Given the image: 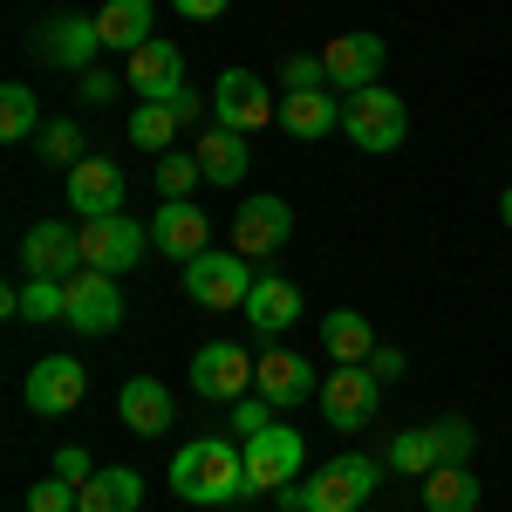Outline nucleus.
Listing matches in <instances>:
<instances>
[{
	"mask_svg": "<svg viewBox=\"0 0 512 512\" xmlns=\"http://www.w3.org/2000/svg\"><path fill=\"white\" fill-rule=\"evenodd\" d=\"M28 137H41V103L28 82H7L0 89V144H28Z\"/></svg>",
	"mask_w": 512,
	"mask_h": 512,
	"instance_id": "obj_29",
	"label": "nucleus"
},
{
	"mask_svg": "<svg viewBox=\"0 0 512 512\" xmlns=\"http://www.w3.org/2000/svg\"><path fill=\"white\" fill-rule=\"evenodd\" d=\"M321 55H287L280 62V89H321Z\"/></svg>",
	"mask_w": 512,
	"mask_h": 512,
	"instance_id": "obj_37",
	"label": "nucleus"
},
{
	"mask_svg": "<svg viewBox=\"0 0 512 512\" xmlns=\"http://www.w3.org/2000/svg\"><path fill=\"white\" fill-rule=\"evenodd\" d=\"M267 424H274V403H267L260 390H253V396H239V403H233V431H239V437H260Z\"/></svg>",
	"mask_w": 512,
	"mask_h": 512,
	"instance_id": "obj_36",
	"label": "nucleus"
},
{
	"mask_svg": "<svg viewBox=\"0 0 512 512\" xmlns=\"http://www.w3.org/2000/svg\"><path fill=\"white\" fill-rule=\"evenodd\" d=\"M117 96V76H103V69H89V76L76 82V103H89V110H103Z\"/></svg>",
	"mask_w": 512,
	"mask_h": 512,
	"instance_id": "obj_38",
	"label": "nucleus"
},
{
	"mask_svg": "<svg viewBox=\"0 0 512 512\" xmlns=\"http://www.w3.org/2000/svg\"><path fill=\"white\" fill-rule=\"evenodd\" d=\"M151 253V226H137V219H82V267H96V274H130L137 260Z\"/></svg>",
	"mask_w": 512,
	"mask_h": 512,
	"instance_id": "obj_7",
	"label": "nucleus"
},
{
	"mask_svg": "<svg viewBox=\"0 0 512 512\" xmlns=\"http://www.w3.org/2000/svg\"><path fill=\"white\" fill-rule=\"evenodd\" d=\"M96 35H103V48L137 55L144 41H158V7L151 0H103L96 7Z\"/></svg>",
	"mask_w": 512,
	"mask_h": 512,
	"instance_id": "obj_21",
	"label": "nucleus"
},
{
	"mask_svg": "<svg viewBox=\"0 0 512 512\" xmlns=\"http://www.w3.org/2000/svg\"><path fill=\"white\" fill-rule=\"evenodd\" d=\"M164 103H171V117H178V123H205V96H198V89H171Z\"/></svg>",
	"mask_w": 512,
	"mask_h": 512,
	"instance_id": "obj_39",
	"label": "nucleus"
},
{
	"mask_svg": "<svg viewBox=\"0 0 512 512\" xmlns=\"http://www.w3.org/2000/svg\"><path fill=\"white\" fill-rule=\"evenodd\" d=\"M69 205H76L82 219H110L123 212V171L110 158H82L69 171Z\"/></svg>",
	"mask_w": 512,
	"mask_h": 512,
	"instance_id": "obj_20",
	"label": "nucleus"
},
{
	"mask_svg": "<svg viewBox=\"0 0 512 512\" xmlns=\"http://www.w3.org/2000/svg\"><path fill=\"white\" fill-rule=\"evenodd\" d=\"M383 465H390L396 478H417V485H424V478L444 465V458H437V431H431V424H417V431H396V437H390V451H383Z\"/></svg>",
	"mask_w": 512,
	"mask_h": 512,
	"instance_id": "obj_27",
	"label": "nucleus"
},
{
	"mask_svg": "<svg viewBox=\"0 0 512 512\" xmlns=\"http://www.w3.org/2000/svg\"><path fill=\"white\" fill-rule=\"evenodd\" d=\"M96 48H103V35H96V14H48V21L35 28L41 69H69V76H89V69H96Z\"/></svg>",
	"mask_w": 512,
	"mask_h": 512,
	"instance_id": "obj_8",
	"label": "nucleus"
},
{
	"mask_svg": "<svg viewBox=\"0 0 512 512\" xmlns=\"http://www.w3.org/2000/svg\"><path fill=\"white\" fill-rule=\"evenodd\" d=\"M369 369H376V383H396V376H403L410 362H403V349H390V342H383V349L369 355Z\"/></svg>",
	"mask_w": 512,
	"mask_h": 512,
	"instance_id": "obj_41",
	"label": "nucleus"
},
{
	"mask_svg": "<svg viewBox=\"0 0 512 512\" xmlns=\"http://www.w3.org/2000/svg\"><path fill=\"white\" fill-rule=\"evenodd\" d=\"M171 7H178L185 21H219V14H226L233 0H171Z\"/></svg>",
	"mask_w": 512,
	"mask_h": 512,
	"instance_id": "obj_42",
	"label": "nucleus"
},
{
	"mask_svg": "<svg viewBox=\"0 0 512 512\" xmlns=\"http://www.w3.org/2000/svg\"><path fill=\"white\" fill-rule=\"evenodd\" d=\"M321 349L335 355V362H369V355L383 349V342H376L369 315H355V308H335V315H321Z\"/></svg>",
	"mask_w": 512,
	"mask_h": 512,
	"instance_id": "obj_26",
	"label": "nucleus"
},
{
	"mask_svg": "<svg viewBox=\"0 0 512 512\" xmlns=\"http://www.w3.org/2000/svg\"><path fill=\"white\" fill-rule=\"evenodd\" d=\"M130 89H137L144 103H164L171 89H185V55H178V41H144V48L130 55Z\"/></svg>",
	"mask_w": 512,
	"mask_h": 512,
	"instance_id": "obj_22",
	"label": "nucleus"
},
{
	"mask_svg": "<svg viewBox=\"0 0 512 512\" xmlns=\"http://www.w3.org/2000/svg\"><path fill=\"white\" fill-rule=\"evenodd\" d=\"M21 396H28L35 417H69L89 396V369H82L76 355H41L35 369H28V383H21Z\"/></svg>",
	"mask_w": 512,
	"mask_h": 512,
	"instance_id": "obj_13",
	"label": "nucleus"
},
{
	"mask_svg": "<svg viewBox=\"0 0 512 512\" xmlns=\"http://www.w3.org/2000/svg\"><path fill=\"white\" fill-rule=\"evenodd\" d=\"M280 117V103L267 96V82L253 76V69H226V76L212 82V123H226V130H267Z\"/></svg>",
	"mask_w": 512,
	"mask_h": 512,
	"instance_id": "obj_11",
	"label": "nucleus"
},
{
	"mask_svg": "<svg viewBox=\"0 0 512 512\" xmlns=\"http://www.w3.org/2000/svg\"><path fill=\"white\" fill-rule=\"evenodd\" d=\"M301 465H308L301 431L294 424H267L260 437H246V499L280 492V485H301Z\"/></svg>",
	"mask_w": 512,
	"mask_h": 512,
	"instance_id": "obj_6",
	"label": "nucleus"
},
{
	"mask_svg": "<svg viewBox=\"0 0 512 512\" xmlns=\"http://www.w3.org/2000/svg\"><path fill=\"white\" fill-rule=\"evenodd\" d=\"M21 321H69V280H28L21 287Z\"/></svg>",
	"mask_w": 512,
	"mask_h": 512,
	"instance_id": "obj_32",
	"label": "nucleus"
},
{
	"mask_svg": "<svg viewBox=\"0 0 512 512\" xmlns=\"http://www.w3.org/2000/svg\"><path fill=\"white\" fill-rule=\"evenodd\" d=\"M253 390L267 396L274 410H294V403H308L315 390V362L308 355H294V349H267L260 362H253Z\"/></svg>",
	"mask_w": 512,
	"mask_h": 512,
	"instance_id": "obj_17",
	"label": "nucleus"
},
{
	"mask_svg": "<svg viewBox=\"0 0 512 512\" xmlns=\"http://www.w3.org/2000/svg\"><path fill=\"white\" fill-rule=\"evenodd\" d=\"M383 35H369V28H349V35H335L328 48H321V76H328V89H342V96H355V89H376L383 82Z\"/></svg>",
	"mask_w": 512,
	"mask_h": 512,
	"instance_id": "obj_9",
	"label": "nucleus"
},
{
	"mask_svg": "<svg viewBox=\"0 0 512 512\" xmlns=\"http://www.w3.org/2000/svg\"><path fill=\"white\" fill-rule=\"evenodd\" d=\"M192 390H198V403H239V396H253V355L239 349V342H205L192 355Z\"/></svg>",
	"mask_w": 512,
	"mask_h": 512,
	"instance_id": "obj_12",
	"label": "nucleus"
},
{
	"mask_svg": "<svg viewBox=\"0 0 512 512\" xmlns=\"http://www.w3.org/2000/svg\"><path fill=\"white\" fill-rule=\"evenodd\" d=\"M55 472H62V478H76V485H82V478H96V465H89V451L62 444V451H55Z\"/></svg>",
	"mask_w": 512,
	"mask_h": 512,
	"instance_id": "obj_40",
	"label": "nucleus"
},
{
	"mask_svg": "<svg viewBox=\"0 0 512 512\" xmlns=\"http://www.w3.org/2000/svg\"><path fill=\"white\" fill-rule=\"evenodd\" d=\"M383 410V383L369 362H335L328 383H321V424L328 431H369Z\"/></svg>",
	"mask_w": 512,
	"mask_h": 512,
	"instance_id": "obj_4",
	"label": "nucleus"
},
{
	"mask_svg": "<svg viewBox=\"0 0 512 512\" xmlns=\"http://www.w3.org/2000/svg\"><path fill=\"white\" fill-rule=\"evenodd\" d=\"M280 130L301 144H321L328 130H342V96H328V82L321 89H280Z\"/></svg>",
	"mask_w": 512,
	"mask_h": 512,
	"instance_id": "obj_19",
	"label": "nucleus"
},
{
	"mask_svg": "<svg viewBox=\"0 0 512 512\" xmlns=\"http://www.w3.org/2000/svg\"><path fill=\"white\" fill-rule=\"evenodd\" d=\"M499 219H506V233H512V185L499 192Z\"/></svg>",
	"mask_w": 512,
	"mask_h": 512,
	"instance_id": "obj_43",
	"label": "nucleus"
},
{
	"mask_svg": "<svg viewBox=\"0 0 512 512\" xmlns=\"http://www.w3.org/2000/svg\"><path fill=\"white\" fill-rule=\"evenodd\" d=\"M117 417L130 437H164L178 424V403H171V390H164L158 376H130L117 390Z\"/></svg>",
	"mask_w": 512,
	"mask_h": 512,
	"instance_id": "obj_18",
	"label": "nucleus"
},
{
	"mask_svg": "<svg viewBox=\"0 0 512 512\" xmlns=\"http://www.w3.org/2000/svg\"><path fill=\"white\" fill-rule=\"evenodd\" d=\"M253 260L246 253H198V260H185V294H192L205 315H233V308H246V294H253Z\"/></svg>",
	"mask_w": 512,
	"mask_h": 512,
	"instance_id": "obj_5",
	"label": "nucleus"
},
{
	"mask_svg": "<svg viewBox=\"0 0 512 512\" xmlns=\"http://www.w3.org/2000/svg\"><path fill=\"white\" fill-rule=\"evenodd\" d=\"M308 485V512H362L369 506V492L383 485V458H369V451H342V458H328L315 478H301Z\"/></svg>",
	"mask_w": 512,
	"mask_h": 512,
	"instance_id": "obj_3",
	"label": "nucleus"
},
{
	"mask_svg": "<svg viewBox=\"0 0 512 512\" xmlns=\"http://www.w3.org/2000/svg\"><path fill=\"white\" fill-rule=\"evenodd\" d=\"M342 137H349L355 151H369V158L396 151V144L410 137V110H403V96H390L383 82L342 96Z\"/></svg>",
	"mask_w": 512,
	"mask_h": 512,
	"instance_id": "obj_2",
	"label": "nucleus"
},
{
	"mask_svg": "<svg viewBox=\"0 0 512 512\" xmlns=\"http://www.w3.org/2000/svg\"><path fill=\"white\" fill-rule=\"evenodd\" d=\"M171 492L185 506H233L246 499V444L233 437H198L171 458Z\"/></svg>",
	"mask_w": 512,
	"mask_h": 512,
	"instance_id": "obj_1",
	"label": "nucleus"
},
{
	"mask_svg": "<svg viewBox=\"0 0 512 512\" xmlns=\"http://www.w3.org/2000/svg\"><path fill=\"white\" fill-rule=\"evenodd\" d=\"M287 239H294V205L287 198L260 192L233 212V253H246V260H274Z\"/></svg>",
	"mask_w": 512,
	"mask_h": 512,
	"instance_id": "obj_10",
	"label": "nucleus"
},
{
	"mask_svg": "<svg viewBox=\"0 0 512 512\" xmlns=\"http://www.w3.org/2000/svg\"><path fill=\"white\" fill-rule=\"evenodd\" d=\"M21 267L28 280H76L82 274V233H69L62 219H41L21 239Z\"/></svg>",
	"mask_w": 512,
	"mask_h": 512,
	"instance_id": "obj_16",
	"label": "nucleus"
},
{
	"mask_svg": "<svg viewBox=\"0 0 512 512\" xmlns=\"http://www.w3.org/2000/svg\"><path fill=\"white\" fill-rule=\"evenodd\" d=\"M424 512H478V472L472 465H437L424 478Z\"/></svg>",
	"mask_w": 512,
	"mask_h": 512,
	"instance_id": "obj_28",
	"label": "nucleus"
},
{
	"mask_svg": "<svg viewBox=\"0 0 512 512\" xmlns=\"http://www.w3.org/2000/svg\"><path fill=\"white\" fill-rule=\"evenodd\" d=\"M76 506H82V485H76V478H62V472L41 478L35 492H28V512H76Z\"/></svg>",
	"mask_w": 512,
	"mask_h": 512,
	"instance_id": "obj_35",
	"label": "nucleus"
},
{
	"mask_svg": "<svg viewBox=\"0 0 512 512\" xmlns=\"http://www.w3.org/2000/svg\"><path fill=\"white\" fill-rule=\"evenodd\" d=\"M198 178H205V171H198L192 151H164V158H158V192L164 198H192Z\"/></svg>",
	"mask_w": 512,
	"mask_h": 512,
	"instance_id": "obj_33",
	"label": "nucleus"
},
{
	"mask_svg": "<svg viewBox=\"0 0 512 512\" xmlns=\"http://www.w3.org/2000/svg\"><path fill=\"white\" fill-rule=\"evenodd\" d=\"M431 431H437V458H444V465H472V451H478V431L465 424V417H437Z\"/></svg>",
	"mask_w": 512,
	"mask_h": 512,
	"instance_id": "obj_34",
	"label": "nucleus"
},
{
	"mask_svg": "<svg viewBox=\"0 0 512 512\" xmlns=\"http://www.w3.org/2000/svg\"><path fill=\"white\" fill-rule=\"evenodd\" d=\"M362 512H369V506H362Z\"/></svg>",
	"mask_w": 512,
	"mask_h": 512,
	"instance_id": "obj_44",
	"label": "nucleus"
},
{
	"mask_svg": "<svg viewBox=\"0 0 512 512\" xmlns=\"http://www.w3.org/2000/svg\"><path fill=\"white\" fill-rule=\"evenodd\" d=\"M178 130H185V123L171 117V103H137V117H130V144H137V151H158V158H164Z\"/></svg>",
	"mask_w": 512,
	"mask_h": 512,
	"instance_id": "obj_30",
	"label": "nucleus"
},
{
	"mask_svg": "<svg viewBox=\"0 0 512 512\" xmlns=\"http://www.w3.org/2000/svg\"><path fill=\"white\" fill-rule=\"evenodd\" d=\"M69 328H76V335H117V328H123L117 274H96V267H82V274L69 280Z\"/></svg>",
	"mask_w": 512,
	"mask_h": 512,
	"instance_id": "obj_15",
	"label": "nucleus"
},
{
	"mask_svg": "<svg viewBox=\"0 0 512 512\" xmlns=\"http://www.w3.org/2000/svg\"><path fill=\"white\" fill-rule=\"evenodd\" d=\"M198 171H205V185H246V164H253V151H246V130H226V123H212L205 137H198Z\"/></svg>",
	"mask_w": 512,
	"mask_h": 512,
	"instance_id": "obj_23",
	"label": "nucleus"
},
{
	"mask_svg": "<svg viewBox=\"0 0 512 512\" xmlns=\"http://www.w3.org/2000/svg\"><path fill=\"white\" fill-rule=\"evenodd\" d=\"M151 246H158L164 260H198V253H212V219H205V205L164 198L158 212H151Z\"/></svg>",
	"mask_w": 512,
	"mask_h": 512,
	"instance_id": "obj_14",
	"label": "nucleus"
},
{
	"mask_svg": "<svg viewBox=\"0 0 512 512\" xmlns=\"http://www.w3.org/2000/svg\"><path fill=\"white\" fill-rule=\"evenodd\" d=\"M41 164H55V171H76L82 164V151H89V144H82V123L76 117H55V123H41Z\"/></svg>",
	"mask_w": 512,
	"mask_h": 512,
	"instance_id": "obj_31",
	"label": "nucleus"
},
{
	"mask_svg": "<svg viewBox=\"0 0 512 512\" xmlns=\"http://www.w3.org/2000/svg\"><path fill=\"white\" fill-rule=\"evenodd\" d=\"M239 315L253 321L260 335H280V328H294V321H301V287H294V280H280V274H260Z\"/></svg>",
	"mask_w": 512,
	"mask_h": 512,
	"instance_id": "obj_24",
	"label": "nucleus"
},
{
	"mask_svg": "<svg viewBox=\"0 0 512 512\" xmlns=\"http://www.w3.org/2000/svg\"><path fill=\"white\" fill-rule=\"evenodd\" d=\"M137 506H144V472L103 465L96 478H82V506L76 512H137Z\"/></svg>",
	"mask_w": 512,
	"mask_h": 512,
	"instance_id": "obj_25",
	"label": "nucleus"
}]
</instances>
